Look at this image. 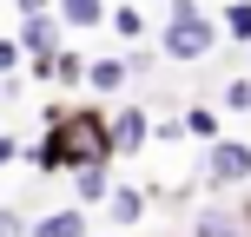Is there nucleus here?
<instances>
[{"mask_svg": "<svg viewBox=\"0 0 251 237\" xmlns=\"http://www.w3.org/2000/svg\"><path fill=\"white\" fill-rule=\"evenodd\" d=\"M73 191L86 204H100V198H113V178H106V165H93V172H73Z\"/></svg>", "mask_w": 251, "mask_h": 237, "instance_id": "9d476101", "label": "nucleus"}, {"mask_svg": "<svg viewBox=\"0 0 251 237\" xmlns=\"http://www.w3.org/2000/svg\"><path fill=\"white\" fill-rule=\"evenodd\" d=\"M192 237H245V231H238V217H231V211H199Z\"/></svg>", "mask_w": 251, "mask_h": 237, "instance_id": "f8f14e48", "label": "nucleus"}, {"mask_svg": "<svg viewBox=\"0 0 251 237\" xmlns=\"http://www.w3.org/2000/svg\"><path fill=\"white\" fill-rule=\"evenodd\" d=\"M0 237H26L20 231V211H0Z\"/></svg>", "mask_w": 251, "mask_h": 237, "instance_id": "6ab92c4d", "label": "nucleus"}, {"mask_svg": "<svg viewBox=\"0 0 251 237\" xmlns=\"http://www.w3.org/2000/svg\"><path fill=\"white\" fill-rule=\"evenodd\" d=\"M225 106H231V112H251V73H245V79H231V86H225Z\"/></svg>", "mask_w": 251, "mask_h": 237, "instance_id": "dca6fc26", "label": "nucleus"}, {"mask_svg": "<svg viewBox=\"0 0 251 237\" xmlns=\"http://www.w3.org/2000/svg\"><path fill=\"white\" fill-rule=\"evenodd\" d=\"M152 145V119L139 112V106H126V112H113V158H132V151Z\"/></svg>", "mask_w": 251, "mask_h": 237, "instance_id": "39448f33", "label": "nucleus"}, {"mask_svg": "<svg viewBox=\"0 0 251 237\" xmlns=\"http://www.w3.org/2000/svg\"><path fill=\"white\" fill-rule=\"evenodd\" d=\"M185 138H205V145H218V138H225L212 106H192V112H185Z\"/></svg>", "mask_w": 251, "mask_h": 237, "instance_id": "9b49d317", "label": "nucleus"}, {"mask_svg": "<svg viewBox=\"0 0 251 237\" xmlns=\"http://www.w3.org/2000/svg\"><path fill=\"white\" fill-rule=\"evenodd\" d=\"M100 20H113L106 0H60V26H100Z\"/></svg>", "mask_w": 251, "mask_h": 237, "instance_id": "6e6552de", "label": "nucleus"}, {"mask_svg": "<svg viewBox=\"0 0 251 237\" xmlns=\"http://www.w3.org/2000/svg\"><path fill=\"white\" fill-rule=\"evenodd\" d=\"M106 217H113V224H139V217H146V191H139V185H113Z\"/></svg>", "mask_w": 251, "mask_h": 237, "instance_id": "423d86ee", "label": "nucleus"}, {"mask_svg": "<svg viewBox=\"0 0 251 237\" xmlns=\"http://www.w3.org/2000/svg\"><path fill=\"white\" fill-rule=\"evenodd\" d=\"M205 178H212V185H245L251 178V145L245 138H218L212 158H205Z\"/></svg>", "mask_w": 251, "mask_h": 237, "instance_id": "7ed1b4c3", "label": "nucleus"}, {"mask_svg": "<svg viewBox=\"0 0 251 237\" xmlns=\"http://www.w3.org/2000/svg\"><path fill=\"white\" fill-rule=\"evenodd\" d=\"M20 7V20H33V13H47V0H13Z\"/></svg>", "mask_w": 251, "mask_h": 237, "instance_id": "aec40b11", "label": "nucleus"}, {"mask_svg": "<svg viewBox=\"0 0 251 237\" xmlns=\"http://www.w3.org/2000/svg\"><path fill=\"white\" fill-rule=\"evenodd\" d=\"M20 53H26V66H33V60H60V13L20 20Z\"/></svg>", "mask_w": 251, "mask_h": 237, "instance_id": "20e7f679", "label": "nucleus"}, {"mask_svg": "<svg viewBox=\"0 0 251 237\" xmlns=\"http://www.w3.org/2000/svg\"><path fill=\"white\" fill-rule=\"evenodd\" d=\"M33 237H86V211L79 204H66V211H53V217H40Z\"/></svg>", "mask_w": 251, "mask_h": 237, "instance_id": "0eeeda50", "label": "nucleus"}, {"mask_svg": "<svg viewBox=\"0 0 251 237\" xmlns=\"http://www.w3.org/2000/svg\"><path fill=\"white\" fill-rule=\"evenodd\" d=\"M113 33L126 40V46H132V40L146 33V13H139V7H113Z\"/></svg>", "mask_w": 251, "mask_h": 237, "instance_id": "ddd939ff", "label": "nucleus"}, {"mask_svg": "<svg viewBox=\"0 0 251 237\" xmlns=\"http://www.w3.org/2000/svg\"><path fill=\"white\" fill-rule=\"evenodd\" d=\"M113 7H132V0H113Z\"/></svg>", "mask_w": 251, "mask_h": 237, "instance_id": "412c9836", "label": "nucleus"}, {"mask_svg": "<svg viewBox=\"0 0 251 237\" xmlns=\"http://www.w3.org/2000/svg\"><path fill=\"white\" fill-rule=\"evenodd\" d=\"M20 60H26V53H20V40H0V73H13Z\"/></svg>", "mask_w": 251, "mask_h": 237, "instance_id": "f3484780", "label": "nucleus"}, {"mask_svg": "<svg viewBox=\"0 0 251 237\" xmlns=\"http://www.w3.org/2000/svg\"><path fill=\"white\" fill-rule=\"evenodd\" d=\"M159 46H165V60H205L218 46V20L205 7H192V0H172V13L159 26Z\"/></svg>", "mask_w": 251, "mask_h": 237, "instance_id": "f03ea898", "label": "nucleus"}, {"mask_svg": "<svg viewBox=\"0 0 251 237\" xmlns=\"http://www.w3.org/2000/svg\"><path fill=\"white\" fill-rule=\"evenodd\" d=\"M40 172H93L113 165V112L100 106H73V112H47V138L20 151Z\"/></svg>", "mask_w": 251, "mask_h": 237, "instance_id": "f257e3e1", "label": "nucleus"}, {"mask_svg": "<svg viewBox=\"0 0 251 237\" xmlns=\"http://www.w3.org/2000/svg\"><path fill=\"white\" fill-rule=\"evenodd\" d=\"M53 79H60V86H79V79H86V60H79V53H60V60H53Z\"/></svg>", "mask_w": 251, "mask_h": 237, "instance_id": "2eb2a0df", "label": "nucleus"}, {"mask_svg": "<svg viewBox=\"0 0 251 237\" xmlns=\"http://www.w3.org/2000/svg\"><path fill=\"white\" fill-rule=\"evenodd\" d=\"M126 73H132L126 60H86V86H93V92H119Z\"/></svg>", "mask_w": 251, "mask_h": 237, "instance_id": "1a4fd4ad", "label": "nucleus"}, {"mask_svg": "<svg viewBox=\"0 0 251 237\" xmlns=\"http://www.w3.org/2000/svg\"><path fill=\"white\" fill-rule=\"evenodd\" d=\"M225 33L231 40H251V0H231V7H225Z\"/></svg>", "mask_w": 251, "mask_h": 237, "instance_id": "4468645a", "label": "nucleus"}, {"mask_svg": "<svg viewBox=\"0 0 251 237\" xmlns=\"http://www.w3.org/2000/svg\"><path fill=\"white\" fill-rule=\"evenodd\" d=\"M20 151H26L20 138H7V132H0V165H13V158H20Z\"/></svg>", "mask_w": 251, "mask_h": 237, "instance_id": "a211bd4d", "label": "nucleus"}]
</instances>
